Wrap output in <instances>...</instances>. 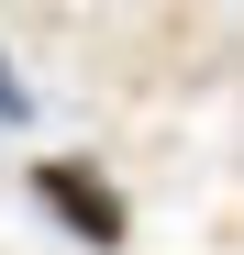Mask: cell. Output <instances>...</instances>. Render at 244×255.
I'll return each instance as SVG.
<instances>
[{"instance_id":"1","label":"cell","mask_w":244,"mask_h":255,"mask_svg":"<svg viewBox=\"0 0 244 255\" xmlns=\"http://www.w3.org/2000/svg\"><path fill=\"white\" fill-rule=\"evenodd\" d=\"M33 200H45L56 222L89 244V255H111L122 233H133V222H122V200H111V178H89L78 155H45V166H33Z\"/></svg>"},{"instance_id":"2","label":"cell","mask_w":244,"mask_h":255,"mask_svg":"<svg viewBox=\"0 0 244 255\" xmlns=\"http://www.w3.org/2000/svg\"><path fill=\"white\" fill-rule=\"evenodd\" d=\"M0 111H22V89H11V78H0Z\"/></svg>"}]
</instances>
